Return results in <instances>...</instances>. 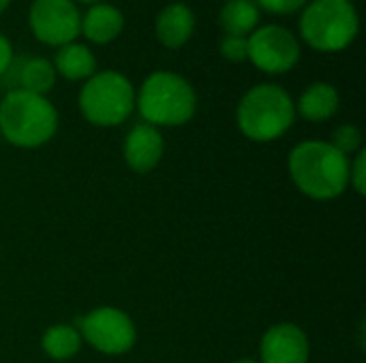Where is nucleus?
<instances>
[{
	"instance_id": "0eeeda50",
	"label": "nucleus",
	"mask_w": 366,
	"mask_h": 363,
	"mask_svg": "<svg viewBox=\"0 0 366 363\" xmlns=\"http://www.w3.org/2000/svg\"><path fill=\"white\" fill-rule=\"evenodd\" d=\"M86 344L103 355H124L135 347L137 329L131 317L114 306H99L73 323Z\"/></svg>"
},
{
	"instance_id": "412c9836",
	"label": "nucleus",
	"mask_w": 366,
	"mask_h": 363,
	"mask_svg": "<svg viewBox=\"0 0 366 363\" xmlns=\"http://www.w3.org/2000/svg\"><path fill=\"white\" fill-rule=\"evenodd\" d=\"M259 11L272 13V15H292L305 9L309 0H253Z\"/></svg>"
},
{
	"instance_id": "aec40b11",
	"label": "nucleus",
	"mask_w": 366,
	"mask_h": 363,
	"mask_svg": "<svg viewBox=\"0 0 366 363\" xmlns=\"http://www.w3.org/2000/svg\"><path fill=\"white\" fill-rule=\"evenodd\" d=\"M249 36H232V34H225L219 43V51L221 56L227 60V62H234V64H240V62H247L249 60Z\"/></svg>"
},
{
	"instance_id": "f3484780",
	"label": "nucleus",
	"mask_w": 366,
	"mask_h": 363,
	"mask_svg": "<svg viewBox=\"0 0 366 363\" xmlns=\"http://www.w3.org/2000/svg\"><path fill=\"white\" fill-rule=\"evenodd\" d=\"M81 344H84V340H81L77 327L69 325V323L49 325L41 338L43 353L54 362H66V359L75 357L81 351Z\"/></svg>"
},
{
	"instance_id": "b1692460",
	"label": "nucleus",
	"mask_w": 366,
	"mask_h": 363,
	"mask_svg": "<svg viewBox=\"0 0 366 363\" xmlns=\"http://www.w3.org/2000/svg\"><path fill=\"white\" fill-rule=\"evenodd\" d=\"M9 6H11V0H0V15H2Z\"/></svg>"
},
{
	"instance_id": "1a4fd4ad",
	"label": "nucleus",
	"mask_w": 366,
	"mask_h": 363,
	"mask_svg": "<svg viewBox=\"0 0 366 363\" xmlns=\"http://www.w3.org/2000/svg\"><path fill=\"white\" fill-rule=\"evenodd\" d=\"M81 13L73 0H32L28 26L32 36L49 47H62L77 41Z\"/></svg>"
},
{
	"instance_id": "4468645a",
	"label": "nucleus",
	"mask_w": 366,
	"mask_h": 363,
	"mask_svg": "<svg viewBox=\"0 0 366 363\" xmlns=\"http://www.w3.org/2000/svg\"><path fill=\"white\" fill-rule=\"evenodd\" d=\"M339 90L328 81H315L300 94L296 113H300V118H305L307 122H326L339 111Z\"/></svg>"
},
{
	"instance_id": "20e7f679",
	"label": "nucleus",
	"mask_w": 366,
	"mask_h": 363,
	"mask_svg": "<svg viewBox=\"0 0 366 363\" xmlns=\"http://www.w3.org/2000/svg\"><path fill=\"white\" fill-rule=\"evenodd\" d=\"M135 107L146 124L182 126L197 111V94L187 77L174 71H154L135 92Z\"/></svg>"
},
{
	"instance_id": "4be33fe9",
	"label": "nucleus",
	"mask_w": 366,
	"mask_h": 363,
	"mask_svg": "<svg viewBox=\"0 0 366 363\" xmlns=\"http://www.w3.org/2000/svg\"><path fill=\"white\" fill-rule=\"evenodd\" d=\"M350 186L360 195H366V152L360 150L350 163Z\"/></svg>"
},
{
	"instance_id": "9b49d317",
	"label": "nucleus",
	"mask_w": 366,
	"mask_h": 363,
	"mask_svg": "<svg viewBox=\"0 0 366 363\" xmlns=\"http://www.w3.org/2000/svg\"><path fill=\"white\" fill-rule=\"evenodd\" d=\"M163 152H165V139L161 131L152 124L139 122L124 137L122 156L124 163L135 173H150L161 163Z\"/></svg>"
},
{
	"instance_id": "7ed1b4c3",
	"label": "nucleus",
	"mask_w": 366,
	"mask_h": 363,
	"mask_svg": "<svg viewBox=\"0 0 366 363\" xmlns=\"http://www.w3.org/2000/svg\"><path fill=\"white\" fill-rule=\"evenodd\" d=\"M58 131V111L47 96L11 90L0 101V137L11 145L32 150L45 145Z\"/></svg>"
},
{
	"instance_id": "423d86ee",
	"label": "nucleus",
	"mask_w": 366,
	"mask_h": 363,
	"mask_svg": "<svg viewBox=\"0 0 366 363\" xmlns=\"http://www.w3.org/2000/svg\"><path fill=\"white\" fill-rule=\"evenodd\" d=\"M135 109V88L120 71H99L79 90V111L94 126H120Z\"/></svg>"
},
{
	"instance_id": "f8f14e48",
	"label": "nucleus",
	"mask_w": 366,
	"mask_h": 363,
	"mask_svg": "<svg viewBox=\"0 0 366 363\" xmlns=\"http://www.w3.org/2000/svg\"><path fill=\"white\" fill-rule=\"evenodd\" d=\"M195 32V15L184 2H169L157 13L154 34L159 43L167 49L184 47Z\"/></svg>"
},
{
	"instance_id": "39448f33",
	"label": "nucleus",
	"mask_w": 366,
	"mask_h": 363,
	"mask_svg": "<svg viewBox=\"0 0 366 363\" xmlns=\"http://www.w3.org/2000/svg\"><path fill=\"white\" fill-rule=\"evenodd\" d=\"M360 30L356 4L350 0H309L300 11V39L322 53L347 49Z\"/></svg>"
},
{
	"instance_id": "393cba45",
	"label": "nucleus",
	"mask_w": 366,
	"mask_h": 363,
	"mask_svg": "<svg viewBox=\"0 0 366 363\" xmlns=\"http://www.w3.org/2000/svg\"><path fill=\"white\" fill-rule=\"evenodd\" d=\"M73 2H84V4H97V2H105V0H73Z\"/></svg>"
},
{
	"instance_id": "6ab92c4d",
	"label": "nucleus",
	"mask_w": 366,
	"mask_h": 363,
	"mask_svg": "<svg viewBox=\"0 0 366 363\" xmlns=\"http://www.w3.org/2000/svg\"><path fill=\"white\" fill-rule=\"evenodd\" d=\"M328 143L350 158L352 154H358L362 150V131L356 124H341L335 128Z\"/></svg>"
},
{
	"instance_id": "2eb2a0df",
	"label": "nucleus",
	"mask_w": 366,
	"mask_h": 363,
	"mask_svg": "<svg viewBox=\"0 0 366 363\" xmlns=\"http://www.w3.org/2000/svg\"><path fill=\"white\" fill-rule=\"evenodd\" d=\"M56 75L64 77L66 81H86L97 73V56L84 43H66L56 49L51 60Z\"/></svg>"
},
{
	"instance_id": "a878e982",
	"label": "nucleus",
	"mask_w": 366,
	"mask_h": 363,
	"mask_svg": "<svg viewBox=\"0 0 366 363\" xmlns=\"http://www.w3.org/2000/svg\"><path fill=\"white\" fill-rule=\"evenodd\" d=\"M236 363H259V359H238Z\"/></svg>"
},
{
	"instance_id": "ddd939ff",
	"label": "nucleus",
	"mask_w": 366,
	"mask_h": 363,
	"mask_svg": "<svg viewBox=\"0 0 366 363\" xmlns=\"http://www.w3.org/2000/svg\"><path fill=\"white\" fill-rule=\"evenodd\" d=\"M124 30V15L112 2H97L90 4L88 11L81 15L79 34L94 45H107L116 41Z\"/></svg>"
},
{
	"instance_id": "6e6552de",
	"label": "nucleus",
	"mask_w": 366,
	"mask_h": 363,
	"mask_svg": "<svg viewBox=\"0 0 366 363\" xmlns=\"http://www.w3.org/2000/svg\"><path fill=\"white\" fill-rule=\"evenodd\" d=\"M249 62L268 75H283L292 71L300 60L298 36L279 24L257 26L249 34Z\"/></svg>"
},
{
	"instance_id": "dca6fc26",
	"label": "nucleus",
	"mask_w": 366,
	"mask_h": 363,
	"mask_svg": "<svg viewBox=\"0 0 366 363\" xmlns=\"http://www.w3.org/2000/svg\"><path fill=\"white\" fill-rule=\"evenodd\" d=\"M262 11L253 0H227L221 9L219 21L225 34L249 36L259 26Z\"/></svg>"
},
{
	"instance_id": "bb28decb",
	"label": "nucleus",
	"mask_w": 366,
	"mask_h": 363,
	"mask_svg": "<svg viewBox=\"0 0 366 363\" xmlns=\"http://www.w3.org/2000/svg\"><path fill=\"white\" fill-rule=\"evenodd\" d=\"M350 2H356V0H350Z\"/></svg>"
},
{
	"instance_id": "cd10ccee",
	"label": "nucleus",
	"mask_w": 366,
	"mask_h": 363,
	"mask_svg": "<svg viewBox=\"0 0 366 363\" xmlns=\"http://www.w3.org/2000/svg\"><path fill=\"white\" fill-rule=\"evenodd\" d=\"M223 2H227V0H223Z\"/></svg>"
},
{
	"instance_id": "f03ea898",
	"label": "nucleus",
	"mask_w": 366,
	"mask_h": 363,
	"mask_svg": "<svg viewBox=\"0 0 366 363\" xmlns=\"http://www.w3.org/2000/svg\"><path fill=\"white\" fill-rule=\"evenodd\" d=\"M296 120V103L279 83H257L247 90L236 109L240 133L257 143L281 139Z\"/></svg>"
},
{
	"instance_id": "5701e85b",
	"label": "nucleus",
	"mask_w": 366,
	"mask_h": 363,
	"mask_svg": "<svg viewBox=\"0 0 366 363\" xmlns=\"http://www.w3.org/2000/svg\"><path fill=\"white\" fill-rule=\"evenodd\" d=\"M13 58H15V53H13V45H11V41H9L4 34H0V77L11 68Z\"/></svg>"
},
{
	"instance_id": "9d476101",
	"label": "nucleus",
	"mask_w": 366,
	"mask_h": 363,
	"mask_svg": "<svg viewBox=\"0 0 366 363\" xmlns=\"http://www.w3.org/2000/svg\"><path fill=\"white\" fill-rule=\"evenodd\" d=\"M309 336L296 323H277L262 336L259 363H309Z\"/></svg>"
},
{
	"instance_id": "f257e3e1",
	"label": "nucleus",
	"mask_w": 366,
	"mask_h": 363,
	"mask_svg": "<svg viewBox=\"0 0 366 363\" xmlns=\"http://www.w3.org/2000/svg\"><path fill=\"white\" fill-rule=\"evenodd\" d=\"M287 169L294 186L315 201L337 199L350 186V158L328 141L307 139L294 145Z\"/></svg>"
},
{
	"instance_id": "a211bd4d",
	"label": "nucleus",
	"mask_w": 366,
	"mask_h": 363,
	"mask_svg": "<svg viewBox=\"0 0 366 363\" xmlns=\"http://www.w3.org/2000/svg\"><path fill=\"white\" fill-rule=\"evenodd\" d=\"M56 68L47 58H28L21 68H19V90L32 92V94H41L47 96V92H51V88L56 86Z\"/></svg>"
}]
</instances>
